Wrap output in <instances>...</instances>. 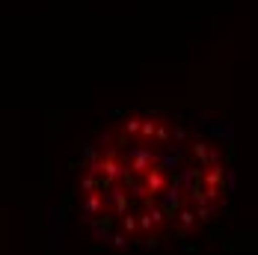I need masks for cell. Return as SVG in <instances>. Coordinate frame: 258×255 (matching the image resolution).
<instances>
[{"instance_id":"cell-1","label":"cell","mask_w":258,"mask_h":255,"mask_svg":"<svg viewBox=\"0 0 258 255\" xmlns=\"http://www.w3.org/2000/svg\"><path fill=\"white\" fill-rule=\"evenodd\" d=\"M229 163L199 128L163 116H134L89 146L78 205L92 234L113 246L187 240L220 214Z\"/></svg>"}]
</instances>
